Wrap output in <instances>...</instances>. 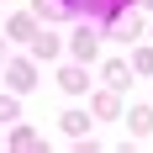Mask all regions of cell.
Instances as JSON below:
<instances>
[{
    "label": "cell",
    "mask_w": 153,
    "mask_h": 153,
    "mask_svg": "<svg viewBox=\"0 0 153 153\" xmlns=\"http://www.w3.org/2000/svg\"><path fill=\"white\" fill-rule=\"evenodd\" d=\"M100 42H106V27L100 21H79L74 37H69V58L74 63H95L100 58Z\"/></svg>",
    "instance_id": "1"
},
{
    "label": "cell",
    "mask_w": 153,
    "mask_h": 153,
    "mask_svg": "<svg viewBox=\"0 0 153 153\" xmlns=\"http://www.w3.org/2000/svg\"><path fill=\"white\" fill-rule=\"evenodd\" d=\"M100 27H106V37H111V42H137V37H143V11L127 0L122 11H111Z\"/></svg>",
    "instance_id": "2"
},
{
    "label": "cell",
    "mask_w": 153,
    "mask_h": 153,
    "mask_svg": "<svg viewBox=\"0 0 153 153\" xmlns=\"http://www.w3.org/2000/svg\"><path fill=\"white\" fill-rule=\"evenodd\" d=\"M127 0H58V11H63V21L69 16H90V21H106L111 11H122Z\"/></svg>",
    "instance_id": "3"
},
{
    "label": "cell",
    "mask_w": 153,
    "mask_h": 153,
    "mask_svg": "<svg viewBox=\"0 0 153 153\" xmlns=\"http://www.w3.org/2000/svg\"><path fill=\"white\" fill-rule=\"evenodd\" d=\"M5 79H11L16 95L37 90V58H5Z\"/></svg>",
    "instance_id": "4"
},
{
    "label": "cell",
    "mask_w": 153,
    "mask_h": 153,
    "mask_svg": "<svg viewBox=\"0 0 153 153\" xmlns=\"http://www.w3.org/2000/svg\"><path fill=\"white\" fill-rule=\"evenodd\" d=\"M58 53H63V37L53 32V21H48V32H32V58L37 63H53Z\"/></svg>",
    "instance_id": "5"
},
{
    "label": "cell",
    "mask_w": 153,
    "mask_h": 153,
    "mask_svg": "<svg viewBox=\"0 0 153 153\" xmlns=\"http://www.w3.org/2000/svg\"><path fill=\"white\" fill-rule=\"evenodd\" d=\"M58 90H63V95H85V90H90L85 63H63V69H58Z\"/></svg>",
    "instance_id": "6"
},
{
    "label": "cell",
    "mask_w": 153,
    "mask_h": 153,
    "mask_svg": "<svg viewBox=\"0 0 153 153\" xmlns=\"http://www.w3.org/2000/svg\"><path fill=\"white\" fill-rule=\"evenodd\" d=\"M90 116H100V122H116V116H122V90H111V85H106V90L90 100Z\"/></svg>",
    "instance_id": "7"
},
{
    "label": "cell",
    "mask_w": 153,
    "mask_h": 153,
    "mask_svg": "<svg viewBox=\"0 0 153 153\" xmlns=\"http://www.w3.org/2000/svg\"><path fill=\"white\" fill-rule=\"evenodd\" d=\"M90 122H95L90 111H63V122H58V127H63V132L79 143V137H90Z\"/></svg>",
    "instance_id": "8"
},
{
    "label": "cell",
    "mask_w": 153,
    "mask_h": 153,
    "mask_svg": "<svg viewBox=\"0 0 153 153\" xmlns=\"http://www.w3.org/2000/svg\"><path fill=\"white\" fill-rule=\"evenodd\" d=\"M100 74H106V85H111V90H127V79H132V63H127V58H111Z\"/></svg>",
    "instance_id": "9"
},
{
    "label": "cell",
    "mask_w": 153,
    "mask_h": 153,
    "mask_svg": "<svg viewBox=\"0 0 153 153\" xmlns=\"http://www.w3.org/2000/svg\"><path fill=\"white\" fill-rule=\"evenodd\" d=\"M127 127H132V137H148L153 132V106H132L127 111Z\"/></svg>",
    "instance_id": "10"
},
{
    "label": "cell",
    "mask_w": 153,
    "mask_h": 153,
    "mask_svg": "<svg viewBox=\"0 0 153 153\" xmlns=\"http://www.w3.org/2000/svg\"><path fill=\"white\" fill-rule=\"evenodd\" d=\"M5 32H11V37H16V42H32V32H37V16H11V27H5Z\"/></svg>",
    "instance_id": "11"
},
{
    "label": "cell",
    "mask_w": 153,
    "mask_h": 153,
    "mask_svg": "<svg viewBox=\"0 0 153 153\" xmlns=\"http://www.w3.org/2000/svg\"><path fill=\"white\" fill-rule=\"evenodd\" d=\"M127 63H132V74H153V42H148V48H132Z\"/></svg>",
    "instance_id": "12"
},
{
    "label": "cell",
    "mask_w": 153,
    "mask_h": 153,
    "mask_svg": "<svg viewBox=\"0 0 153 153\" xmlns=\"http://www.w3.org/2000/svg\"><path fill=\"white\" fill-rule=\"evenodd\" d=\"M16 116H21V95H0V122H16Z\"/></svg>",
    "instance_id": "13"
},
{
    "label": "cell",
    "mask_w": 153,
    "mask_h": 153,
    "mask_svg": "<svg viewBox=\"0 0 153 153\" xmlns=\"http://www.w3.org/2000/svg\"><path fill=\"white\" fill-rule=\"evenodd\" d=\"M37 143H42V137H37V132H27V127H21V132H11V148H37Z\"/></svg>",
    "instance_id": "14"
},
{
    "label": "cell",
    "mask_w": 153,
    "mask_h": 153,
    "mask_svg": "<svg viewBox=\"0 0 153 153\" xmlns=\"http://www.w3.org/2000/svg\"><path fill=\"white\" fill-rule=\"evenodd\" d=\"M132 5H137V11H153V0H132Z\"/></svg>",
    "instance_id": "15"
},
{
    "label": "cell",
    "mask_w": 153,
    "mask_h": 153,
    "mask_svg": "<svg viewBox=\"0 0 153 153\" xmlns=\"http://www.w3.org/2000/svg\"><path fill=\"white\" fill-rule=\"evenodd\" d=\"M0 63H5V48H0Z\"/></svg>",
    "instance_id": "16"
},
{
    "label": "cell",
    "mask_w": 153,
    "mask_h": 153,
    "mask_svg": "<svg viewBox=\"0 0 153 153\" xmlns=\"http://www.w3.org/2000/svg\"><path fill=\"white\" fill-rule=\"evenodd\" d=\"M148 32H153V27H148Z\"/></svg>",
    "instance_id": "17"
}]
</instances>
